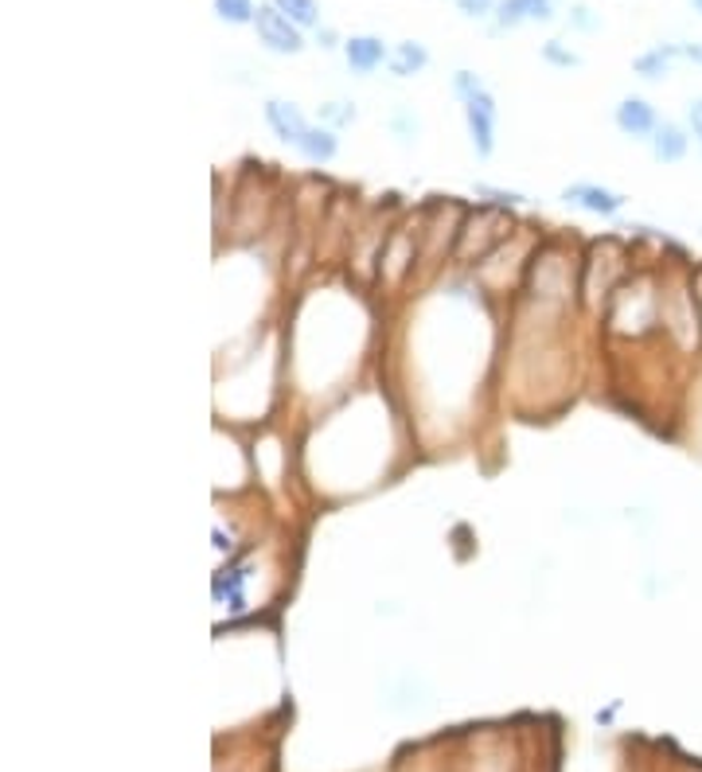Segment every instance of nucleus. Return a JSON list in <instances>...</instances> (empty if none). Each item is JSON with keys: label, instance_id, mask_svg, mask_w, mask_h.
Wrapping results in <instances>:
<instances>
[{"label": "nucleus", "instance_id": "nucleus-1", "mask_svg": "<svg viewBox=\"0 0 702 772\" xmlns=\"http://www.w3.org/2000/svg\"><path fill=\"white\" fill-rule=\"evenodd\" d=\"M453 91L461 94L464 102V125H469V140L476 148V157H492L496 153V98L484 91L472 71H457L453 74Z\"/></svg>", "mask_w": 702, "mask_h": 772}, {"label": "nucleus", "instance_id": "nucleus-2", "mask_svg": "<svg viewBox=\"0 0 702 772\" xmlns=\"http://www.w3.org/2000/svg\"><path fill=\"white\" fill-rule=\"evenodd\" d=\"M254 32H258V43H262L265 51H273V55H301V51H305L301 28L293 24L277 4H258Z\"/></svg>", "mask_w": 702, "mask_h": 772}, {"label": "nucleus", "instance_id": "nucleus-3", "mask_svg": "<svg viewBox=\"0 0 702 772\" xmlns=\"http://www.w3.org/2000/svg\"><path fill=\"white\" fill-rule=\"evenodd\" d=\"M562 204L578 207V211H586V215H601V219H612V215L625 211L628 199L620 196V191L605 188V184L578 180V184H570V188H562Z\"/></svg>", "mask_w": 702, "mask_h": 772}, {"label": "nucleus", "instance_id": "nucleus-4", "mask_svg": "<svg viewBox=\"0 0 702 772\" xmlns=\"http://www.w3.org/2000/svg\"><path fill=\"white\" fill-rule=\"evenodd\" d=\"M612 122L625 137H637V140H652V133L660 129V114H656L652 102L645 98H620L617 109H612Z\"/></svg>", "mask_w": 702, "mask_h": 772}, {"label": "nucleus", "instance_id": "nucleus-5", "mask_svg": "<svg viewBox=\"0 0 702 772\" xmlns=\"http://www.w3.org/2000/svg\"><path fill=\"white\" fill-rule=\"evenodd\" d=\"M265 125L273 129V137L277 140H285V145H293L297 148L301 145V137L308 133V117L301 114V106H293V102H285V98H270L265 102Z\"/></svg>", "mask_w": 702, "mask_h": 772}, {"label": "nucleus", "instance_id": "nucleus-6", "mask_svg": "<svg viewBox=\"0 0 702 772\" xmlns=\"http://www.w3.org/2000/svg\"><path fill=\"white\" fill-rule=\"evenodd\" d=\"M648 145H652L656 165H679L691 153V129L679 122H660V129L652 133Z\"/></svg>", "mask_w": 702, "mask_h": 772}, {"label": "nucleus", "instance_id": "nucleus-7", "mask_svg": "<svg viewBox=\"0 0 702 772\" xmlns=\"http://www.w3.org/2000/svg\"><path fill=\"white\" fill-rule=\"evenodd\" d=\"M554 17V0H500L496 4V28L507 32V28L520 24H538V20Z\"/></svg>", "mask_w": 702, "mask_h": 772}, {"label": "nucleus", "instance_id": "nucleus-8", "mask_svg": "<svg viewBox=\"0 0 702 772\" xmlns=\"http://www.w3.org/2000/svg\"><path fill=\"white\" fill-rule=\"evenodd\" d=\"M344 59L356 74H371L387 63L390 51L379 35H352V40H344Z\"/></svg>", "mask_w": 702, "mask_h": 772}, {"label": "nucleus", "instance_id": "nucleus-9", "mask_svg": "<svg viewBox=\"0 0 702 772\" xmlns=\"http://www.w3.org/2000/svg\"><path fill=\"white\" fill-rule=\"evenodd\" d=\"M297 153L308 160V165H328V160H336V153H339L336 129H328V125H308V133L301 137Z\"/></svg>", "mask_w": 702, "mask_h": 772}, {"label": "nucleus", "instance_id": "nucleus-10", "mask_svg": "<svg viewBox=\"0 0 702 772\" xmlns=\"http://www.w3.org/2000/svg\"><path fill=\"white\" fill-rule=\"evenodd\" d=\"M390 71L398 74V79H410V74H421L426 66H430V51L421 48V43H413V40H406V43H398L395 51H390Z\"/></svg>", "mask_w": 702, "mask_h": 772}, {"label": "nucleus", "instance_id": "nucleus-11", "mask_svg": "<svg viewBox=\"0 0 702 772\" xmlns=\"http://www.w3.org/2000/svg\"><path fill=\"white\" fill-rule=\"evenodd\" d=\"M679 59V43H668V48H652L648 55L637 59V74L640 79H648V83H656V79H663V74L671 71V63Z\"/></svg>", "mask_w": 702, "mask_h": 772}, {"label": "nucleus", "instance_id": "nucleus-12", "mask_svg": "<svg viewBox=\"0 0 702 772\" xmlns=\"http://www.w3.org/2000/svg\"><path fill=\"white\" fill-rule=\"evenodd\" d=\"M273 4H277V9L285 12L297 28L321 24V4H316V0H273Z\"/></svg>", "mask_w": 702, "mask_h": 772}, {"label": "nucleus", "instance_id": "nucleus-13", "mask_svg": "<svg viewBox=\"0 0 702 772\" xmlns=\"http://www.w3.org/2000/svg\"><path fill=\"white\" fill-rule=\"evenodd\" d=\"M216 17L223 24H254L258 4L254 0H216Z\"/></svg>", "mask_w": 702, "mask_h": 772}, {"label": "nucleus", "instance_id": "nucleus-14", "mask_svg": "<svg viewBox=\"0 0 702 772\" xmlns=\"http://www.w3.org/2000/svg\"><path fill=\"white\" fill-rule=\"evenodd\" d=\"M457 9L469 20H480V17H488V12H496V0H457Z\"/></svg>", "mask_w": 702, "mask_h": 772}, {"label": "nucleus", "instance_id": "nucleus-15", "mask_svg": "<svg viewBox=\"0 0 702 772\" xmlns=\"http://www.w3.org/2000/svg\"><path fill=\"white\" fill-rule=\"evenodd\" d=\"M543 55L551 59V63H558V66H578V63H581V59L574 55V51H562V48H558V40H551V43H546V48H543Z\"/></svg>", "mask_w": 702, "mask_h": 772}, {"label": "nucleus", "instance_id": "nucleus-16", "mask_svg": "<svg viewBox=\"0 0 702 772\" xmlns=\"http://www.w3.org/2000/svg\"><path fill=\"white\" fill-rule=\"evenodd\" d=\"M687 129H691V137L699 140V148H702V98H694L691 106H687Z\"/></svg>", "mask_w": 702, "mask_h": 772}, {"label": "nucleus", "instance_id": "nucleus-17", "mask_svg": "<svg viewBox=\"0 0 702 772\" xmlns=\"http://www.w3.org/2000/svg\"><path fill=\"white\" fill-rule=\"evenodd\" d=\"M679 55H683V59H694V63H702V48H699V43H679Z\"/></svg>", "mask_w": 702, "mask_h": 772}, {"label": "nucleus", "instance_id": "nucleus-18", "mask_svg": "<svg viewBox=\"0 0 702 772\" xmlns=\"http://www.w3.org/2000/svg\"><path fill=\"white\" fill-rule=\"evenodd\" d=\"M694 296H699V309H702V270L694 273Z\"/></svg>", "mask_w": 702, "mask_h": 772}, {"label": "nucleus", "instance_id": "nucleus-19", "mask_svg": "<svg viewBox=\"0 0 702 772\" xmlns=\"http://www.w3.org/2000/svg\"><path fill=\"white\" fill-rule=\"evenodd\" d=\"M691 4H694V12H702V0H691Z\"/></svg>", "mask_w": 702, "mask_h": 772}]
</instances>
